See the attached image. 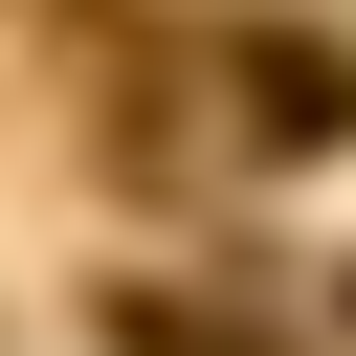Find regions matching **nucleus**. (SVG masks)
<instances>
[{
	"mask_svg": "<svg viewBox=\"0 0 356 356\" xmlns=\"http://www.w3.org/2000/svg\"><path fill=\"white\" fill-rule=\"evenodd\" d=\"M245 111H267V134H334V111H356V67H334V44H289V22H245Z\"/></svg>",
	"mask_w": 356,
	"mask_h": 356,
	"instance_id": "obj_1",
	"label": "nucleus"
},
{
	"mask_svg": "<svg viewBox=\"0 0 356 356\" xmlns=\"http://www.w3.org/2000/svg\"><path fill=\"white\" fill-rule=\"evenodd\" d=\"M111 334L134 356H267V312H222V289H111Z\"/></svg>",
	"mask_w": 356,
	"mask_h": 356,
	"instance_id": "obj_2",
	"label": "nucleus"
}]
</instances>
